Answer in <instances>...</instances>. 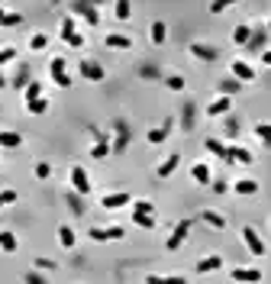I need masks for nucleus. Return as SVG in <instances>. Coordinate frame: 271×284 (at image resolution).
<instances>
[{"instance_id":"52","label":"nucleus","mask_w":271,"mask_h":284,"mask_svg":"<svg viewBox=\"0 0 271 284\" xmlns=\"http://www.w3.org/2000/svg\"><path fill=\"white\" fill-rule=\"evenodd\" d=\"M145 284H165V278H155V274H148V278H145Z\"/></svg>"},{"instance_id":"3","label":"nucleus","mask_w":271,"mask_h":284,"mask_svg":"<svg viewBox=\"0 0 271 284\" xmlns=\"http://www.w3.org/2000/svg\"><path fill=\"white\" fill-rule=\"evenodd\" d=\"M71 13L84 16L87 26H100V10H97V7H91V4H84V0H74V4H71Z\"/></svg>"},{"instance_id":"23","label":"nucleus","mask_w":271,"mask_h":284,"mask_svg":"<svg viewBox=\"0 0 271 284\" xmlns=\"http://www.w3.org/2000/svg\"><path fill=\"white\" fill-rule=\"evenodd\" d=\"M190 178H194L197 184H210V168H207L204 162H197L194 168H190Z\"/></svg>"},{"instance_id":"10","label":"nucleus","mask_w":271,"mask_h":284,"mask_svg":"<svg viewBox=\"0 0 271 284\" xmlns=\"http://www.w3.org/2000/svg\"><path fill=\"white\" fill-rule=\"evenodd\" d=\"M229 278L239 281V284H258V281H261V271H258V268H233Z\"/></svg>"},{"instance_id":"8","label":"nucleus","mask_w":271,"mask_h":284,"mask_svg":"<svg viewBox=\"0 0 271 284\" xmlns=\"http://www.w3.org/2000/svg\"><path fill=\"white\" fill-rule=\"evenodd\" d=\"M78 71H81V78H87V81H103V68L97 65V61H91V58H81Z\"/></svg>"},{"instance_id":"37","label":"nucleus","mask_w":271,"mask_h":284,"mask_svg":"<svg viewBox=\"0 0 271 284\" xmlns=\"http://www.w3.org/2000/svg\"><path fill=\"white\" fill-rule=\"evenodd\" d=\"M255 136L265 142V146H271V123H258V126H255Z\"/></svg>"},{"instance_id":"6","label":"nucleus","mask_w":271,"mask_h":284,"mask_svg":"<svg viewBox=\"0 0 271 284\" xmlns=\"http://www.w3.org/2000/svg\"><path fill=\"white\" fill-rule=\"evenodd\" d=\"M71 188H74V194H81V197H84V194H91V181H87V171H84L81 165L71 168Z\"/></svg>"},{"instance_id":"39","label":"nucleus","mask_w":271,"mask_h":284,"mask_svg":"<svg viewBox=\"0 0 271 284\" xmlns=\"http://www.w3.org/2000/svg\"><path fill=\"white\" fill-rule=\"evenodd\" d=\"M142 213H155V207L148 200H136L133 203V217H142Z\"/></svg>"},{"instance_id":"43","label":"nucleus","mask_w":271,"mask_h":284,"mask_svg":"<svg viewBox=\"0 0 271 284\" xmlns=\"http://www.w3.org/2000/svg\"><path fill=\"white\" fill-rule=\"evenodd\" d=\"M13 58H16V49H13V46L0 49V65H7V61H13Z\"/></svg>"},{"instance_id":"1","label":"nucleus","mask_w":271,"mask_h":284,"mask_svg":"<svg viewBox=\"0 0 271 284\" xmlns=\"http://www.w3.org/2000/svg\"><path fill=\"white\" fill-rule=\"evenodd\" d=\"M229 71H233V78H236L239 84L255 81V68H252L249 61H242V58H233V61H229Z\"/></svg>"},{"instance_id":"7","label":"nucleus","mask_w":271,"mask_h":284,"mask_svg":"<svg viewBox=\"0 0 271 284\" xmlns=\"http://www.w3.org/2000/svg\"><path fill=\"white\" fill-rule=\"evenodd\" d=\"M226 162H239V165H252V162H255V155H252L249 149H242V146H226Z\"/></svg>"},{"instance_id":"11","label":"nucleus","mask_w":271,"mask_h":284,"mask_svg":"<svg viewBox=\"0 0 271 284\" xmlns=\"http://www.w3.org/2000/svg\"><path fill=\"white\" fill-rule=\"evenodd\" d=\"M190 55L200 58V61H216V58H220V52H216L213 46H204V42H190Z\"/></svg>"},{"instance_id":"16","label":"nucleus","mask_w":271,"mask_h":284,"mask_svg":"<svg viewBox=\"0 0 271 284\" xmlns=\"http://www.w3.org/2000/svg\"><path fill=\"white\" fill-rule=\"evenodd\" d=\"M178 165H181V155H178V152H171V155L159 165V178H171L174 171H178Z\"/></svg>"},{"instance_id":"54","label":"nucleus","mask_w":271,"mask_h":284,"mask_svg":"<svg viewBox=\"0 0 271 284\" xmlns=\"http://www.w3.org/2000/svg\"><path fill=\"white\" fill-rule=\"evenodd\" d=\"M4 84H7V81H4V78H0V87H4Z\"/></svg>"},{"instance_id":"12","label":"nucleus","mask_w":271,"mask_h":284,"mask_svg":"<svg viewBox=\"0 0 271 284\" xmlns=\"http://www.w3.org/2000/svg\"><path fill=\"white\" fill-rule=\"evenodd\" d=\"M229 110H233V97H223V94H220L213 103L207 106V117H226Z\"/></svg>"},{"instance_id":"20","label":"nucleus","mask_w":271,"mask_h":284,"mask_svg":"<svg viewBox=\"0 0 271 284\" xmlns=\"http://www.w3.org/2000/svg\"><path fill=\"white\" fill-rule=\"evenodd\" d=\"M265 39H268V32H265V29H252V39L246 42V52H258V49H265Z\"/></svg>"},{"instance_id":"51","label":"nucleus","mask_w":271,"mask_h":284,"mask_svg":"<svg viewBox=\"0 0 271 284\" xmlns=\"http://www.w3.org/2000/svg\"><path fill=\"white\" fill-rule=\"evenodd\" d=\"M261 61H265V65L271 68V49H265V52H261Z\"/></svg>"},{"instance_id":"31","label":"nucleus","mask_w":271,"mask_h":284,"mask_svg":"<svg viewBox=\"0 0 271 284\" xmlns=\"http://www.w3.org/2000/svg\"><path fill=\"white\" fill-rule=\"evenodd\" d=\"M204 146H207V152H213V155H220V158H223V162H226V146H223V142H220V139H207V142H204Z\"/></svg>"},{"instance_id":"19","label":"nucleus","mask_w":271,"mask_h":284,"mask_svg":"<svg viewBox=\"0 0 271 284\" xmlns=\"http://www.w3.org/2000/svg\"><path fill=\"white\" fill-rule=\"evenodd\" d=\"M0 146H4V149H16V146H23V136L13 132V129H0Z\"/></svg>"},{"instance_id":"32","label":"nucleus","mask_w":271,"mask_h":284,"mask_svg":"<svg viewBox=\"0 0 271 284\" xmlns=\"http://www.w3.org/2000/svg\"><path fill=\"white\" fill-rule=\"evenodd\" d=\"M26 110L32 113V117H39V113H46L49 110V100L46 97H39V100H32V103H26Z\"/></svg>"},{"instance_id":"53","label":"nucleus","mask_w":271,"mask_h":284,"mask_svg":"<svg viewBox=\"0 0 271 284\" xmlns=\"http://www.w3.org/2000/svg\"><path fill=\"white\" fill-rule=\"evenodd\" d=\"M4 16H7V10H4V7H0V26H4Z\"/></svg>"},{"instance_id":"41","label":"nucleus","mask_w":271,"mask_h":284,"mask_svg":"<svg viewBox=\"0 0 271 284\" xmlns=\"http://www.w3.org/2000/svg\"><path fill=\"white\" fill-rule=\"evenodd\" d=\"M68 207L74 213H84V203H81V194H68Z\"/></svg>"},{"instance_id":"22","label":"nucleus","mask_w":271,"mask_h":284,"mask_svg":"<svg viewBox=\"0 0 271 284\" xmlns=\"http://www.w3.org/2000/svg\"><path fill=\"white\" fill-rule=\"evenodd\" d=\"M233 191H236V194H242V197H249V194H255V191H258V181H252V178H242V181H236V184H233Z\"/></svg>"},{"instance_id":"38","label":"nucleus","mask_w":271,"mask_h":284,"mask_svg":"<svg viewBox=\"0 0 271 284\" xmlns=\"http://www.w3.org/2000/svg\"><path fill=\"white\" fill-rule=\"evenodd\" d=\"M29 81H32V78H29V71H26V68H23V71H20V75H16V78H13V87H16V91H26V87H29Z\"/></svg>"},{"instance_id":"2","label":"nucleus","mask_w":271,"mask_h":284,"mask_svg":"<svg viewBox=\"0 0 271 284\" xmlns=\"http://www.w3.org/2000/svg\"><path fill=\"white\" fill-rule=\"evenodd\" d=\"M49 71H52V81H55L58 87H71V78H68V71H65V58L62 55H55L49 61Z\"/></svg>"},{"instance_id":"18","label":"nucleus","mask_w":271,"mask_h":284,"mask_svg":"<svg viewBox=\"0 0 271 284\" xmlns=\"http://www.w3.org/2000/svg\"><path fill=\"white\" fill-rule=\"evenodd\" d=\"M200 220H204L207 226H213V229H226V217H223V213H216V210H204V213H200Z\"/></svg>"},{"instance_id":"26","label":"nucleus","mask_w":271,"mask_h":284,"mask_svg":"<svg viewBox=\"0 0 271 284\" xmlns=\"http://www.w3.org/2000/svg\"><path fill=\"white\" fill-rule=\"evenodd\" d=\"M249 39H252V26H236V29H233V42H236V46H246Z\"/></svg>"},{"instance_id":"28","label":"nucleus","mask_w":271,"mask_h":284,"mask_svg":"<svg viewBox=\"0 0 271 284\" xmlns=\"http://www.w3.org/2000/svg\"><path fill=\"white\" fill-rule=\"evenodd\" d=\"M165 36H168L165 23H162V20H155V23H152V42H155V46H162V42H165Z\"/></svg>"},{"instance_id":"14","label":"nucleus","mask_w":271,"mask_h":284,"mask_svg":"<svg viewBox=\"0 0 271 284\" xmlns=\"http://www.w3.org/2000/svg\"><path fill=\"white\" fill-rule=\"evenodd\" d=\"M126 203H129V194L120 191V194H107V197L100 200V207L103 210H120V207H126Z\"/></svg>"},{"instance_id":"5","label":"nucleus","mask_w":271,"mask_h":284,"mask_svg":"<svg viewBox=\"0 0 271 284\" xmlns=\"http://www.w3.org/2000/svg\"><path fill=\"white\" fill-rule=\"evenodd\" d=\"M242 242H246V248H249L252 255H255V259H261V255H265V242H261V236H258L252 226L242 229Z\"/></svg>"},{"instance_id":"47","label":"nucleus","mask_w":271,"mask_h":284,"mask_svg":"<svg viewBox=\"0 0 271 284\" xmlns=\"http://www.w3.org/2000/svg\"><path fill=\"white\" fill-rule=\"evenodd\" d=\"M52 268H55L52 259H36V271H52Z\"/></svg>"},{"instance_id":"27","label":"nucleus","mask_w":271,"mask_h":284,"mask_svg":"<svg viewBox=\"0 0 271 284\" xmlns=\"http://www.w3.org/2000/svg\"><path fill=\"white\" fill-rule=\"evenodd\" d=\"M0 248H4V252H16V236L10 229H0Z\"/></svg>"},{"instance_id":"33","label":"nucleus","mask_w":271,"mask_h":284,"mask_svg":"<svg viewBox=\"0 0 271 284\" xmlns=\"http://www.w3.org/2000/svg\"><path fill=\"white\" fill-rule=\"evenodd\" d=\"M110 155V142H94V149H91V158H107Z\"/></svg>"},{"instance_id":"34","label":"nucleus","mask_w":271,"mask_h":284,"mask_svg":"<svg viewBox=\"0 0 271 284\" xmlns=\"http://www.w3.org/2000/svg\"><path fill=\"white\" fill-rule=\"evenodd\" d=\"M46 46H49V36H46V32H36V36L29 39V49H32V52H42Z\"/></svg>"},{"instance_id":"50","label":"nucleus","mask_w":271,"mask_h":284,"mask_svg":"<svg viewBox=\"0 0 271 284\" xmlns=\"http://www.w3.org/2000/svg\"><path fill=\"white\" fill-rule=\"evenodd\" d=\"M213 191L216 194H226V191H229V184H226V181H213Z\"/></svg>"},{"instance_id":"48","label":"nucleus","mask_w":271,"mask_h":284,"mask_svg":"<svg viewBox=\"0 0 271 284\" xmlns=\"http://www.w3.org/2000/svg\"><path fill=\"white\" fill-rule=\"evenodd\" d=\"M20 23H23L20 13H7V16H4V26H20Z\"/></svg>"},{"instance_id":"30","label":"nucleus","mask_w":271,"mask_h":284,"mask_svg":"<svg viewBox=\"0 0 271 284\" xmlns=\"http://www.w3.org/2000/svg\"><path fill=\"white\" fill-rule=\"evenodd\" d=\"M74 36H78V29H74V20H71V16H65V20H62V39H65V42H71Z\"/></svg>"},{"instance_id":"9","label":"nucleus","mask_w":271,"mask_h":284,"mask_svg":"<svg viewBox=\"0 0 271 284\" xmlns=\"http://www.w3.org/2000/svg\"><path fill=\"white\" fill-rule=\"evenodd\" d=\"M126 229L123 226H107V229H91V239L94 242H110V239H123Z\"/></svg>"},{"instance_id":"49","label":"nucleus","mask_w":271,"mask_h":284,"mask_svg":"<svg viewBox=\"0 0 271 284\" xmlns=\"http://www.w3.org/2000/svg\"><path fill=\"white\" fill-rule=\"evenodd\" d=\"M226 136H229V139H236V136H239V126H236V120H229V123H226Z\"/></svg>"},{"instance_id":"4","label":"nucleus","mask_w":271,"mask_h":284,"mask_svg":"<svg viewBox=\"0 0 271 284\" xmlns=\"http://www.w3.org/2000/svg\"><path fill=\"white\" fill-rule=\"evenodd\" d=\"M190 226H194V220H181V223L174 226V233L168 236V242H165V245H168V252L181 248V242H184V239H187V233H190Z\"/></svg>"},{"instance_id":"25","label":"nucleus","mask_w":271,"mask_h":284,"mask_svg":"<svg viewBox=\"0 0 271 284\" xmlns=\"http://www.w3.org/2000/svg\"><path fill=\"white\" fill-rule=\"evenodd\" d=\"M58 242H62V248H74V229L71 226H58Z\"/></svg>"},{"instance_id":"40","label":"nucleus","mask_w":271,"mask_h":284,"mask_svg":"<svg viewBox=\"0 0 271 284\" xmlns=\"http://www.w3.org/2000/svg\"><path fill=\"white\" fill-rule=\"evenodd\" d=\"M113 13H117V20H129V13H133V7H129L126 0H120V4L113 7Z\"/></svg>"},{"instance_id":"55","label":"nucleus","mask_w":271,"mask_h":284,"mask_svg":"<svg viewBox=\"0 0 271 284\" xmlns=\"http://www.w3.org/2000/svg\"><path fill=\"white\" fill-rule=\"evenodd\" d=\"M268 32H271V20H268Z\"/></svg>"},{"instance_id":"24","label":"nucleus","mask_w":271,"mask_h":284,"mask_svg":"<svg viewBox=\"0 0 271 284\" xmlns=\"http://www.w3.org/2000/svg\"><path fill=\"white\" fill-rule=\"evenodd\" d=\"M194 113H197V103H184V113H181V129H194Z\"/></svg>"},{"instance_id":"42","label":"nucleus","mask_w":271,"mask_h":284,"mask_svg":"<svg viewBox=\"0 0 271 284\" xmlns=\"http://www.w3.org/2000/svg\"><path fill=\"white\" fill-rule=\"evenodd\" d=\"M49 174H52V165H49V162H39V165H36V178H39V181H46Z\"/></svg>"},{"instance_id":"13","label":"nucleus","mask_w":271,"mask_h":284,"mask_svg":"<svg viewBox=\"0 0 271 284\" xmlns=\"http://www.w3.org/2000/svg\"><path fill=\"white\" fill-rule=\"evenodd\" d=\"M171 129H174V120L168 117V120H165V123H162L159 129H148V136H145V139L152 142V146H159V142H165V139L171 136Z\"/></svg>"},{"instance_id":"45","label":"nucleus","mask_w":271,"mask_h":284,"mask_svg":"<svg viewBox=\"0 0 271 284\" xmlns=\"http://www.w3.org/2000/svg\"><path fill=\"white\" fill-rule=\"evenodd\" d=\"M168 87H171V91H184V78H181V75H171V78H168Z\"/></svg>"},{"instance_id":"46","label":"nucleus","mask_w":271,"mask_h":284,"mask_svg":"<svg viewBox=\"0 0 271 284\" xmlns=\"http://www.w3.org/2000/svg\"><path fill=\"white\" fill-rule=\"evenodd\" d=\"M7 203H16V191H0V207H7Z\"/></svg>"},{"instance_id":"17","label":"nucleus","mask_w":271,"mask_h":284,"mask_svg":"<svg viewBox=\"0 0 271 284\" xmlns=\"http://www.w3.org/2000/svg\"><path fill=\"white\" fill-rule=\"evenodd\" d=\"M129 146V129L123 126V123H120V126H117V139H113V146H110V152L113 155H120V152H123V149Z\"/></svg>"},{"instance_id":"15","label":"nucleus","mask_w":271,"mask_h":284,"mask_svg":"<svg viewBox=\"0 0 271 284\" xmlns=\"http://www.w3.org/2000/svg\"><path fill=\"white\" fill-rule=\"evenodd\" d=\"M216 268H223V255H207V259L197 262V274H210Z\"/></svg>"},{"instance_id":"29","label":"nucleus","mask_w":271,"mask_h":284,"mask_svg":"<svg viewBox=\"0 0 271 284\" xmlns=\"http://www.w3.org/2000/svg\"><path fill=\"white\" fill-rule=\"evenodd\" d=\"M236 91H239V81H236V78H223L220 81V94L223 97H233Z\"/></svg>"},{"instance_id":"21","label":"nucleus","mask_w":271,"mask_h":284,"mask_svg":"<svg viewBox=\"0 0 271 284\" xmlns=\"http://www.w3.org/2000/svg\"><path fill=\"white\" fill-rule=\"evenodd\" d=\"M103 42H107L110 49H133V39H129V36H120V32H110Z\"/></svg>"},{"instance_id":"35","label":"nucleus","mask_w":271,"mask_h":284,"mask_svg":"<svg viewBox=\"0 0 271 284\" xmlns=\"http://www.w3.org/2000/svg\"><path fill=\"white\" fill-rule=\"evenodd\" d=\"M39 97H42V84L39 81H29V87H26V103L39 100Z\"/></svg>"},{"instance_id":"44","label":"nucleus","mask_w":271,"mask_h":284,"mask_svg":"<svg viewBox=\"0 0 271 284\" xmlns=\"http://www.w3.org/2000/svg\"><path fill=\"white\" fill-rule=\"evenodd\" d=\"M23 281H26V284H46V278H42L39 271H26V274H23Z\"/></svg>"},{"instance_id":"36","label":"nucleus","mask_w":271,"mask_h":284,"mask_svg":"<svg viewBox=\"0 0 271 284\" xmlns=\"http://www.w3.org/2000/svg\"><path fill=\"white\" fill-rule=\"evenodd\" d=\"M133 223H136V226H142V229H155V213H142V217H133Z\"/></svg>"}]
</instances>
